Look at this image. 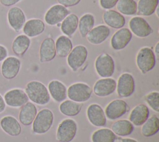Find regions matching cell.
Listing matches in <instances>:
<instances>
[{"mask_svg":"<svg viewBox=\"0 0 159 142\" xmlns=\"http://www.w3.org/2000/svg\"><path fill=\"white\" fill-rule=\"evenodd\" d=\"M25 92L29 99L38 105H43L48 103L50 100L48 89L43 83L34 80L27 83Z\"/></svg>","mask_w":159,"mask_h":142,"instance_id":"6da1fadb","label":"cell"},{"mask_svg":"<svg viewBox=\"0 0 159 142\" xmlns=\"http://www.w3.org/2000/svg\"><path fill=\"white\" fill-rule=\"evenodd\" d=\"M53 118V112L50 110L42 109L37 113L32 122L33 131L37 134L45 133L52 127Z\"/></svg>","mask_w":159,"mask_h":142,"instance_id":"7a4b0ae2","label":"cell"},{"mask_svg":"<svg viewBox=\"0 0 159 142\" xmlns=\"http://www.w3.org/2000/svg\"><path fill=\"white\" fill-rule=\"evenodd\" d=\"M156 63V57L152 49L148 47L141 48L136 57V64L142 73L152 70Z\"/></svg>","mask_w":159,"mask_h":142,"instance_id":"3957f363","label":"cell"},{"mask_svg":"<svg viewBox=\"0 0 159 142\" xmlns=\"http://www.w3.org/2000/svg\"><path fill=\"white\" fill-rule=\"evenodd\" d=\"M76 131V121L71 118L65 119L58 126L56 138L58 142H70L74 139Z\"/></svg>","mask_w":159,"mask_h":142,"instance_id":"277c9868","label":"cell"},{"mask_svg":"<svg viewBox=\"0 0 159 142\" xmlns=\"http://www.w3.org/2000/svg\"><path fill=\"white\" fill-rule=\"evenodd\" d=\"M92 94L91 87L84 83L78 82L71 85L67 90L68 98L75 102H84L89 99Z\"/></svg>","mask_w":159,"mask_h":142,"instance_id":"5b68a950","label":"cell"},{"mask_svg":"<svg viewBox=\"0 0 159 142\" xmlns=\"http://www.w3.org/2000/svg\"><path fill=\"white\" fill-rule=\"evenodd\" d=\"M95 69L97 73L102 78L111 77L115 70L114 61L107 53L99 55L95 61Z\"/></svg>","mask_w":159,"mask_h":142,"instance_id":"8992f818","label":"cell"},{"mask_svg":"<svg viewBox=\"0 0 159 142\" xmlns=\"http://www.w3.org/2000/svg\"><path fill=\"white\" fill-rule=\"evenodd\" d=\"M87 57V48L82 45H76L72 49L68 55V65L73 71H76L84 64Z\"/></svg>","mask_w":159,"mask_h":142,"instance_id":"52a82bcc","label":"cell"},{"mask_svg":"<svg viewBox=\"0 0 159 142\" xmlns=\"http://www.w3.org/2000/svg\"><path fill=\"white\" fill-rule=\"evenodd\" d=\"M3 98L6 104L12 108L21 107L29 101L25 91L20 88H13L7 91Z\"/></svg>","mask_w":159,"mask_h":142,"instance_id":"ba28073f","label":"cell"},{"mask_svg":"<svg viewBox=\"0 0 159 142\" xmlns=\"http://www.w3.org/2000/svg\"><path fill=\"white\" fill-rule=\"evenodd\" d=\"M118 95L122 98H127L135 91V80L129 73H124L119 77L116 85Z\"/></svg>","mask_w":159,"mask_h":142,"instance_id":"9c48e42d","label":"cell"},{"mask_svg":"<svg viewBox=\"0 0 159 142\" xmlns=\"http://www.w3.org/2000/svg\"><path fill=\"white\" fill-rule=\"evenodd\" d=\"M20 61L16 57H7L1 66V72L2 77L7 80L14 78L19 72L20 69Z\"/></svg>","mask_w":159,"mask_h":142,"instance_id":"30bf717a","label":"cell"},{"mask_svg":"<svg viewBox=\"0 0 159 142\" xmlns=\"http://www.w3.org/2000/svg\"><path fill=\"white\" fill-rule=\"evenodd\" d=\"M70 14V11L61 4H55L48 9L45 15V21L50 26L60 23Z\"/></svg>","mask_w":159,"mask_h":142,"instance_id":"8fae6325","label":"cell"},{"mask_svg":"<svg viewBox=\"0 0 159 142\" xmlns=\"http://www.w3.org/2000/svg\"><path fill=\"white\" fill-rule=\"evenodd\" d=\"M127 103L122 100H114L111 102L106 107L105 115L109 120L117 119L129 111Z\"/></svg>","mask_w":159,"mask_h":142,"instance_id":"7c38bea8","label":"cell"},{"mask_svg":"<svg viewBox=\"0 0 159 142\" xmlns=\"http://www.w3.org/2000/svg\"><path fill=\"white\" fill-rule=\"evenodd\" d=\"M7 19L11 28L15 32H19L22 29L26 17L24 11L20 7L14 6L8 10Z\"/></svg>","mask_w":159,"mask_h":142,"instance_id":"4fadbf2b","label":"cell"},{"mask_svg":"<svg viewBox=\"0 0 159 142\" xmlns=\"http://www.w3.org/2000/svg\"><path fill=\"white\" fill-rule=\"evenodd\" d=\"M130 31L139 37H146L153 32V29L149 24L139 16L132 17L129 23Z\"/></svg>","mask_w":159,"mask_h":142,"instance_id":"5bb4252c","label":"cell"},{"mask_svg":"<svg viewBox=\"0 0 159 142\" xmlns=\"http://www.w3.org/2000/svg\"><path fill=\"white\" fill-rule=\"evenodd\" d=\"M86 115L89 122L98 127L104 126L106 125V117L102 107L96 103H93L88 106Z\"/></svg>","mask_w":159,"mask_h":142,"instance_id":"9a60e30c","label":"cell"},{"mask_svg":"<svg viewBox=\"0 0 159 142\" xmlns=\"http://www.w3.org/2000/svg\"><path fill=\"white\" fill-rule=\"evenodd\" d=\"M116 85L117 83L114 78H102L96 82L93 86V91L98 97H106L114 92Z\"/></svg>","mask_w":159,"mask_h":142,"instance_id":"2e32d148","label":"cell"},{"mask_svg":"<svg viewBox=\"0 0 159 142\" xmlns=\"http://www.w3.org/2000/svg\"><path fill=\"white\" fill-rule=\"evenodd\" d=\"M132 35L131 31L127 28H120L112 36L111 45L116 50L124 49L131 40Z\"/></svg>","mask_w":159,"mask_h":142,"instance_id":"e0dca14e","label":"cell"},{"mask_svg":"<svg viewBox=\"0 0 159 142\" xmlns=\"http://www.w3.org/2000/svg\"><path fill=\"white\" fill-rule=\"evenodd\" d=\"M0 126L4 132L11 136H17L22 131L20 123L11 115H6L1 118Z\"/></svg>","mask_w":159,"mask_h":142,"instance_id":"ac0fdd59","label":"cell"},{"mask_svg":"<svg viewBox=\"0 0 159 142\" xmlns=\"http://www.w3.org/2000/svg\"><path fill=\"white\" fill-rule=\"evenodd\" d=\"M40 61L47 62L52 60L56 56L57 52L53 39L51 37L45 39L41 43L39 50Z\"/></svg>","mask_w":159,"mask_h":142,"instance_id":"d6986e66","label":"cell"},{"mask_svg":"<svg viewBox=\"0 0 159 142\" xmlns=\"http://www.w3.org/2000/svg\"><path fill=\"white\" fill-rule=\"evenodd\" d=\"M110 29L104 25H99L93 28L86 36L89 42L92 44H100L109 36Z\"/></svg>","mask_w":159,"mask_h":142,"instance_id":"ffe728a7","label":"cell"},{"mask_svg":"<svg viewBox=\"0 0 159 142\" xmlns=\"http://www.w3.org/2000/svg\"><path fill=\"white\" fill-rule=\"evenodd\" d=\"M150 111L147 105L139 104L135 107L130 113L129 121L135 126L142 125L149 117Z\"/></svg>","mask_w":159,"mask_h":142,"instance_id":"44dd1931","label":"cell"},{"mask_svg":"<svg viewBox=\"0 0 159 142\" xmlns=\"http://www.w3.org/2000/svg\"><path fill=\"white\" fill-rule=\"evenodd\" d=\"M37 113V110L35 105L28 102L21 107L19 113V120L23 125L29 126L32 123Z\"/></svg>","mask_w":159,"mask_h":142,"instance_id":"7402d4cb","label":"cell"},{"mask_svg":"<svg viewBox=\"0 0 159 142\" xmlns=\"http://www.w3.org/2000/svg\"><path fill=\"white\" fill-rule=\"evenodd\" d=\"M103 20L109 27L114 29H120L125 24V19L120 12L109 9L103 13Z\"/></svg>","mask_w":159,"mask_h":142,"instance_id":"603a6c76","label":"cell"},{"mask_svg":"<svg viewBox=\"0 0 159 142\" xmlns=\"http://www.w3.org/2000/svg\"><path fill=\"white\" fill-rule=\"evenodd\" d=\"M23 32L29 37H34L41 34L45 30L44 22L39 19H31L25 22L22 27Z\"/></svg>","mask_w":159,"mask_h":142,"instance_id":"cb8c5ba5","label":"cell"},{"mask_svg":"<svg viewBox=\"0 0 159 142\" xmlns=\"http://www.w3.org/2000/svg\"><path fill=\"white\" fill-rule=\"evenodd\" d=\"M48 92L52 98L57 102L64 101L67 96L66 86L60 81L54 80L51 81L48 85Z\"/></svg>","mask_w":159,"mask_h":142,"instance_id":"d4e9b609","label":"cell"},{"mask_svg":"<svg viewBox=\"0 0 159 142\" xmlns=\"http://www.w3.org/2000/svg\"><path fill=\"white\" fill-rule=\"evenodd\" d=\"M30 45V39L24 34L17 36L12 44V50L17 56L22 57L28 50Z\"/></svg>","mask_w":159,"mask_h":142,"instance_id":"484cf974","label":"cell"},{"mask_svg":"<svg viewBox=\"0 0 159 142\" xmlns=\"http://www.w3.org/2000/svg\"><path fill=\"white\" fill-rule=\"evenodd\" d=\"M134 129V125L127 120H119L112 123L111 130L115 135L125 136L130 135Z\"/></svg>","mask_w":159,"mask_h":142,"instance_id":"4316f807","label":"cell"},{"mask_svg":"<svg viewBox=\"0 0 159 142\" xmlns=\"http://www.w3.org/2000/svg\"><path fill=\"white\" fill-rule=\"evenodd\" d=\"M78 21L79 19L76 14H68L61 24L60 27L62 32L68 36H72L78 28Z\"/></svg>","mask_w":159,"mask_h":142,"instance_id":"83f0119b","label":"cell"},{"mask_svg":"<svg viewBox=\"0 0 159 142\" xmlns=\"http://www.w3.org/2000/svg\"><path fill=\"white\" fill-rule=\"evenodd\" d=\"M159 130V118L155 115H153L145 121L141 128V133L143 136L145 137H150L153 136L158 133Z\"/></svg>","mask_w":159,"mask_h":142,"instance_id":"f1b7e54d","label":"cell"},{"mask_svg":"<svg viewBox=\"0 0 159 142\" xmlns=\"http://www.w3.org/2000/svg\"><path fill=\"white\" fill-rule=\"evenodd\" d=\"M55 44L56 52L60 57H66L68 56L73 49L71 40L65 36L58 37Z\"/></svg>","mask_w":159,"mask_h":142,"instance_id":"f546056e","label":"cell"},{"mask_svg":"<svg viewBox=\"0 0 159 142\" xmlns=\"http://www.w3.org/2000/svg\"><path fill=\"white\" fill-rule=\"evenodd\" d=\"M158 0H139L137 4V13L144 16H149L155 12Z\"/></svg>","mask_w":159,"mask_h":142,"instance_id":"4dcf8cb0","label":"cell"},{"mask_svg":"<svg viewBox=\"0 0 159 142\" xmlns=\"http://www.w3.org/2000/svg\"><path fill=\"white\" fill-rule=\"evenodd\" d=\"M83 104L75 102L72 100L63 101L60 105V111L64 115L68 116H74L80 113Z\"/></svg>","mask_w":159,"mask_h":142,"instance_id":"1f68e13d","label":"cell"},{"mask_svg":"<svg viewBox=\"0 0 159 142\" xmlns=\"http://www.w3.org/2000/svg\"><path fill=\"white\" fill-rule=\"evenodd\" d=\"M116 139V135L109 128L99 129L91 136L92 142H114Z\"/></svg>","mask_w":159,"mask_h":142,"instance_id":"d6a6232c","label":"cell"},{"mask_svg":"<svg viewBox=\"0 0 159 142\" xmlns=\"http://www.w3.org/2000/svg\"><path fill=\"white\" fill-rule=\"evenodd\" d=\"M94 17L91 14H85L78 21V28L82 37H85L88 32L93 28Z\"/></svg>","mask_w":159,"mask_h":142,"instance_id":"836d02e7","label":"cell"},{"mask_svg":"<svg viewBox=\"0 0 159 142\" xmlns=\"http://www.w3.org/2000/svg\"><path fill=\"white\" fill-rule=\"evenodd\" d=\"M116 7L119 12L124 15L132 16L137 13V2L134 0H119Z\"/></svg>","mask_w":159,"mask_h":142,"instance_id":"e575fe53","label":"cell"},{"mask_svg":"<svg viewBox=\"0 0 159 142\" xmlns=\"http://www.w3.org/2000/svg\"><path fill=\"white\" fill-rule=\"evenodd\" d=\"M145 100L147 104L156 112H159V93L152 92L145 97Z\"/></svg>","mask_w":159,"mask_h":142,"instance_id":"d590c367","label":"cell"},{"mask_svg":"<svg viewBox=\"0 0 159 142\" xmlns=\"http://www.w3.org/2000/svg\"><path fill=\"white\" fill-rule=\"evenodd\" d=\"M119 0H99V4L104 9H111L114 7Z\"/></svg>","mask_w":159,"mask_h":142,"instance_id":"8d00e7d4","label":"cell"},{"mask_svg":"<svg viewBox=\"0 0 159 142\" xmlns=\"http://www.w3.org/2000/svg\"><path fill=\"white\" fill-rule=\"evenodd\" d=\"M81 0H57L61 5L66 7H71L77 5Z\"/></svg>","mask_w":159,"mask_h":142,"instance_id":"74e56055","label":"cell"},{"mask_svg":"<svg viewBox=\"0 0 159 142\" xmlns=\"http://www.w3.org/2000/svg\"><path fill=\"white\" fill-rule=\"evenodd\" d=\"M8 55V50L7 48L3 45L0 44V62L3 61Z\"/></svg>","mask_w":159,"mask_h":142,"instance_id":"f35d334b","label":"cell"},{"mask_svg":"<svg viewBox=\"0 0 159 142\" xmlns=\"http://www.w3.org/2000/svg\"><path fill=\"white\" fill-rule=\"evenodd\" d=\"M21 0H0V3L6 7L12 6L19 2H20Z\"/></svg>","mask_w":159,"mask_h":142,"instance_id":"ab89813d","label":"cell"},{"mask_svg":"<svg viewBox=\"0 0 159 142\" xmlns=\"http://www.w3.org/2000/svg\"><path fill=\"white\" fill-rule=\"evenodd\" d=\"M6 107V104L4 102V98L0 94V113H2L5 110Z\"/></svg>","mask_w":159,"mask_h":142,"instance_id":"60d3db41","label":"cell"},{"mask_svg":"<svg viewBox=\"0 0 159 142\" xmlns=\"http://www.w3.org/2000/svg\"><path fill=\"white\" fill-rule=\"evenodd\" d=\"M118 142H138V141L134 139L125 138H120Z\"/></svg>","mask_w":159,"mask_h":142,"instance_id":"b9f144b4","label":"cell"},{"mask_svg":"<svg viewBox=\"0 0 159 142\" xmlns=\"http://www.w3.org/2000/svg\"><path fill=\"white\" fill-rule=\"evenodd\" d=\"M154 54L155 55V57L157 59L159 58V42H157V44L155 46V49H154Z\"/></svg>","mask_w":159,"mask_h":142,"instance_id":"7bdbcfd3","label":"cell"},{"mask_svg":"<svg viewBox=\"0 0 159 142\" xmlns=\"http://www.w3.org/2000/svg\"><path fill=\"white\" fill-rule=\"evenodd\" d=\"M158 9H158V7H157V9H156V10H155V11H157V12H156V14H157V16L158 17Z\"/></svg>","mask_w":159,"mask_h":142,"instance_id":"ee69618b","label":"cell"},{"mask_svg":"<svg viewBox=\"0 0 159 142\" xmlns=\"http://www.w3.org/2000/svg\"><path fill=\"white\" fill-rule=\"evenodd\" d=\"M57 26H58V27H60V26H61V24H60V23H58V24H57Z\"/></svg>","mask_w":159,"mask_h":142,"instance_id":"f6af8a7d","label":"cell"}]
</instances>
